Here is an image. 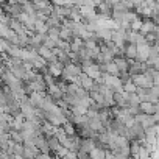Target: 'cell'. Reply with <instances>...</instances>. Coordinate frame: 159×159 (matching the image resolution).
<instances>
[{
	"label": "cell",
	"instance_id": "1",
	"mask_svg": "<svg viewBox=\"0 0 159 159\" xmlns=\"http://www.w3.org/2000/svg\"><path fill=\"white\" fill-rule=\"evenodd\" d=\"M133 81L134 84L139 88V89H150L154 86V81H153V78L147 73H139L136 76H133Z\"/></svg>",
	"mask_w": 159,
	"mask_h": 159
},
{
	"label": "cell",
	"instance_id": "2",
	"mask_svg": "<svg viewBox=\"0 0 159 159\" xmlns=\"http://www.w3.org/2000/svg\"><path fill=\"white\" fill-rule=\"evenodd\" d=\"M76 84H80L83 89H86V91H92L94 88H95V80L94 78H91L88 73H81L78 78H76V81H75Z\"/></svg>",
	"mask_w": 159,
	"mask_h": 159
},
{
	"label": "cell",
	"instance_id": "3",
	"mask_svg": "<svg viewBox=\"0 0 159 159\" xmlns=\"http://www.w3.org/2000/svg\"><path fill=\"white\" fill-rule=\"evenodd\" d=\"M139 108H140V112H142V114H148V116H153V114L156 112L154 103H151V102H142V103L139 105Z\"/></svg>",
	"mask_w": 159,
	"mask_h": 159
},
{
	"label": "cell",
	"instance_id": "4",
	"mask_svg": "<svg viewBox=\"0 0 159 159\" xmlns=\"http://www.w3.org/2000/svg\"><path fill=\"white\" fill-rule=\"evenodd\" d=\"M123 52H125V56H126L128 59H133V61H134V59L137 58V45H134V44L125 45Z\"/></svg>",
	"mask_w": 159,
	"mask_h": 159
},
{
	"label": "cell",
	"instance_id": "5",
	"mask_svg": "<svg viewBox=\"0 0 159 159\" xmlns=\"http://www.w3.org/2000/svg\"><path fill=\"white\" fill-rule=\"evenodd\" d=\"M123 91H125V92H128V94H134V92H137V91H139V88L134 84L133 80H129L128 83H125V84H123Z\"/></svg>",
	"mask_w": 159,
	"mask_h": 159
},
{
	"label": "cell",
	"instance_id": "6",
	"mask_svg": "<svg viewBox=\"0 0 159 159\" xmlns=\"http://www.w3.org/2000/svg\"><path fill=\"white\" fill-rule=\"evenodd\" d=\"M142 24H143V19H140V17H136V19L131 22V30H133V31H140V28H142Z\"/></svg>",
	"mask_w": 159,
	"mask_h": 159
},
{
	"label": "cell",
	"instance_id": "7",
	"mask_svg": "<svg viewBox=\"0 0 159 159\" xmlns=\"http://www.w3.org/2000/svg\"><path fill=\"white\" fill-rule=\"evenodd\" d=\"M106 2H108L111 7H116L117 3H120V2H122V0H106Z\"/></svg>",
	"mask_w": 159,
	"mask_h": 159
},
{
	"label": "cell",
	"instance_id": "8",
	"mask_svg": "<svg viewBox=\"0 0 159 159\" xmlns=\"http://www.w3.org/2000/svg\"><path fill=\"white\" fill-rule=\"evenodd\" d=\"M94 2H95V5H97V7H98V5H100V3H103V2H105V0H94Z\"/></svg>",
	"mask_w": 159,
	"mask_h": 159
}]
</instances>
